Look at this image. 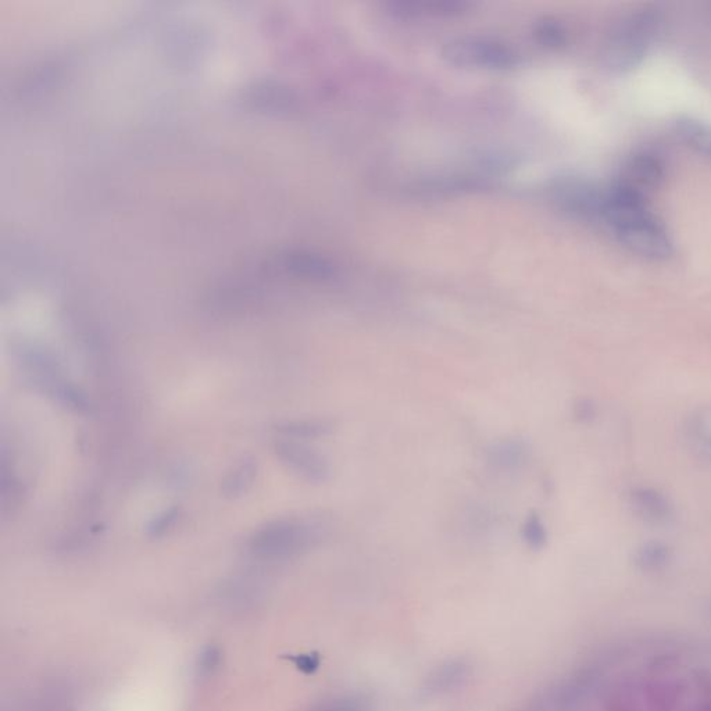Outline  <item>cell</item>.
Listing matches in <instances>:
<instances>
[{
  "mask_svg": "<svg viewBox=\"0 0 711 711\" xmlns=\"http://www.w3.org/2000/svg\"><path fill=\"white\" fill-rule=\"evenodd\" d=\"M662 28L656 9L642 7L618 21L603 53L606 69L614 74L632 71L643 62Z\"/></svg>",
  "mask_w": 711,
  "mask_h": 711,
  "instance_id": "6da1fadb",
  "label": "cell"
},
{
  "mask_svg": "<svg viewBox=\"0 0 711 711\" xmlns=\"http://www.w3.org/2000/svg\"><path fill=\"white\" fill-rule=\"evenodd\" d=\"M325 534V525L312 518H280L255 532L250 548L264 559H288L312 548Z\"/></svg>",
  "mask_w": 711,
  "mask_h": 711,
  "instance_id": "7a4b0ae2",
  "label": "cell"
},
{
  "mask_svg": "<svg viewBox=\"0 0 711 711\" xmlns=\"http://www.w3.org/2000/svg\"><path fill=\"white\" fill-rule=\"evenodd\" d=\"M278 459L303 480L312 484H324L330 480L331 464L319 450L296 439H282L275 443Z\"/></svg>",
  "mask_w": 711,
  "mask_h": 711,
  "instance_id": "3957f363",
  "label": "cell"
},
{
  "mask_svg": "<svg viewBox=\"0 0 711 711\" xmlns=\"http://www.w3.org/2000/svg\"><path fill=\"white\" fill-rule=\"evenodd\" d=\"M616 235L625 248L646 259L667 260L674 252L670 235L657 217L617 232Z\"/></svg>",
  "mask_w": 711,
  "mask_h": 711,
  "instance_id": "277c9868",
  "label": "cell"
},
{
  "mask_svg": "<svg viewBox=\"0 0 711 711\" xmlns=\"http://www.w3.org/2000/svg\"><path fill=\"white\" fill-rule=\"evenodd\" d=\"M666 174L667 164L663 156L652 149H641L625 160L618 181L646 195V192L662 187Z\"/></svg>",
  "mask_w": 711,
  "mask_h": 711,
  "instance_id": "5b68a950",
  "label": "cell"
},
{
  "mask_svg": "<svg viewBox=\"0 0 711 711\" xmlns=\"http://www.w3.org/2000/svg\"><path fill=\"white\" fill-rule=\"evenodd\" d=\"M628 503L632 512L645 523L667 525L674 520L673 502L660 489L653 487H634L628 492Z\"/></svg>",
  "mask_w": 711,
  "mask_h": 711,
  "instance_id": "8992f818",
  "label": "cell"
},
{
  "mask_svg": "<svg viewBox=\"0 0 711 711\" xmlns=\"http://www.w3.org/2000/svg\"><path fill=\"white\" fill-rule=\"evenodd\" d=\"M530 459V446L520 438H505L493 442L487 450L489 466L498 471H516Z\"/></svg>",
  "mask_w": 711,
  "mask_h": 711,
  "instance_id": "52a82bcc",
  "label": "cell"
},
{
  "mask_svg": "<svg viewBox=\"0 0 711 711\" xmlns=\"http://www.w3.org/2000/svg\"><path fill=\"white\" fill-rule=\"evenodd\" d=\"M257 464L255 460L244 459L237 466L232 467L230 473L225 475L221 492L227 498H239L245 495L252 488L253 482L256 480Z\"/></svg>",
  "mask_w": 711,
  "mask_h": 711,
  "instance_id": "ba28073f",
  "label": "cell"
},
{
  "mask_svg": "<svg viewBox=\"0 0 711 711\" xmlns=\"http://www.w3.org/2000/svg\"><path fill=\"white\" fill-rule=\"evenodd\" d=\"M687 435L692 445L711 459V403L692 413L687 424Z\"/></svg>",
  "mask_w": 711,
  "mask_h": 711,
  "instance_id": "9c48e42d",
  "label": "cell"
},
{
  "mask_svg": "<svg viewBox=\"0 0 711 711\" xmlns=\"http://www.w3.org/2000/svg\"><path fill=\"white\" fill-rule=\"evenodd\" d=\"M331 430V424L323 420H295L277 425L282 437L296 441L325 437Z\"/></svg>",
  "mask_w": 711,
  "mask_h": 711,
  "instance_id": "30bf717a",
  "label": "cell"
},
{
  "mask_svg": "<svg viewBox=\"0 0 711 711\" xmlns=\"http://www.w3.org/2000/svg\"><path fill=\"white\" fill-rule=\"evenodd\" d=\"M678 134L688 146L699 153L711 156V128L699 121L681 120L677 125Z\"/></svg>",
  "mask_w": 711,
  "mask_h": 711,
  "instance_id": "8fae6325",
  "label": "cell"
},
{
  "mask_svg": "<svg viewBox=\"0 0 711 711\" xmlns=\"http://www.w3.org/2000/svg\"><path fill=\"white\" fill-rule=\"evenodd\" d=\"M671 550L663 542L650 541L643 543L635 553V563L642 570H659L670 562Z\"/></svg>",
  "mask_w": 711,
  "mask_h": 711,
  "instance_id": "7c38bea8",
  "label": "cell"
},
{
  "mask_svg": "<svg viewBox=\"0 0 711 711\" xmlns=\"http://www.w3.org/2000/svg\"><path fill=\"white\" fill-rule=\"evenodd\" d=\"M521 537L527 543L528 548L541 550L548 543V528L541 516L532 513L525 518L523 527H521Z\"/></svg>",
  "mask_w": 711,
  "mask_h": 711,
  "instance_id": "4fadbf2b",
  "label": "cell"
},
{
  "mask_svg": "<svg viewBox=\"0 0 711 711\" xmlns=\"http://www.w3.org/2000/svg\"><path fill=\"white\" fill-rule=\"evenodd\" d=\"M178 518H180V510L177 507H171V509L163 510L162 513L157 514V516L152 518L148 525V535L152 538L164 537L177 524Z\"/></svg>",
  "mask_w": 711,
  "mask_h": 711,
  "instance_id": "5bb4252c",
  "label": "cell"
},
{
  "mask_svg": "<svg viewBox=\"0 0 711 711\" xmlns=\"http://www.w3.org/2000/svg\"><path fill=\"white\" fill-rule=\"evenodd\" d=\"M310 711H366V706L362 700L346 696V698L328 700Z\"/></svg>",
  "mask_w": 711,
  "mask_h": 711,
  "instance_id": "9a60e30c",
  "label": "cell"
},
{
  "mask_svg": "<svg viewBox=\"0 0 711 711\" xmlns=\"http://www.w3.org/2000/svg\"><path fill=\"white\" fill-rule=\"evenodd\" d=\"M574 417L581 423H591L596 417V405L591 399H580L574 405Z\"/></svg>",
  "mask_w": 711,
  "mask_h": 711,
  "instance_id": "2e32d148",
  "label": "cell"
},
{
  "mask_svg": "<svg viewBox=\"0 0 711 711\" xmlns=\"http://www.w3.org/2000/svg\"><path fill=\"white\" fill-rule=\"evenodd\" d=\"M219 663V653L214 649H209L200 659V670L210 671Z\"/></svg>",
  "mask_w": 711,
  "mask_h": 711,
  "instance_id": "e0dca14e",
  "label": "cell"
},
{
  "mask_svg": "<svg viewBox=\"0 0 711 711\" xmlns=\"http://www.w3.org/2000/svg\"><path fill=\"white\" fill-rule=\"evenodd\" d=\"M298 666L300 670L306 671V673H312L319 667V659L316 656H302L298 660Z\"/></svg>",
  "mask_w": 711,
  "mask_h": 711,
  "instance_id": "ac0fdd59",
  "label": "cell"
}]
</instances>
